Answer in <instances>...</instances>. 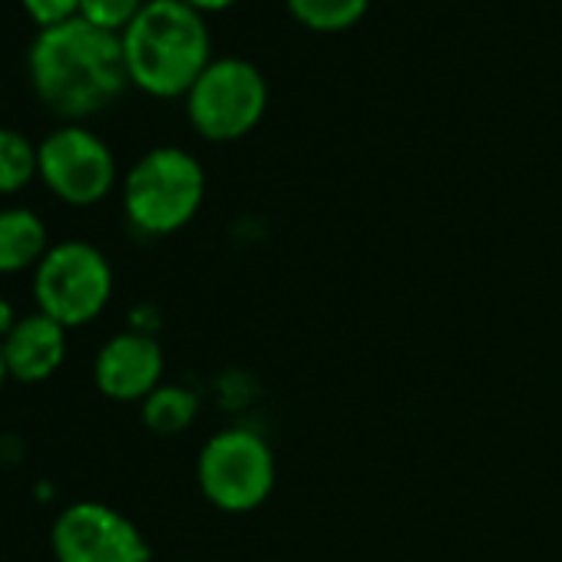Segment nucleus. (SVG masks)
I'll list each match as a JSON object with an SVG mask.
<instances>
[{
    "instance_id": "nucleus-1",
    "label": "nucleus",
    "mask_w": 562,
    "mask_h": 562,
    "mask_svg": "<svg viewBox=\"0 0 562 562\" xmlns=\"http://www.w3.org/2000/svg\"><path fill=\"white\" fill-rule=\"evenodd\" d=\"M27 67L41 103L67 120L106 110L130 83L123 37L106 34L83 18L41 31Z\"/></svg>"
},
{
    "instance_id": "nucleus-2",
    "label": "nucleus",
    "mask_w": 562,
    "mask_h": 562,
    "mask_svg": "<svg viewBox=\"0 0 562 562\" xmlns=\"http://www.w3.org/2000/svg\"><path fill=\"white\" fill-rule=\"evenodd\" d=\"M130 80L159 100L186 97L212 64L205 18L182 0H149L123 31Z\"/></svg>"
},
{
    "instance_id": "nucleus-3",
    "label": "nucleus",
    "mask_w": 562,
    "mask_h": 562,
    "mask_svg": "<svg viewBox=\"0 0 562 562\" xmlns=\"http://www.w3.org/2000/svg\"><path fill=\"white\" fill-rule=\"evenodd\" d=\"M205 199L199 159L179 146L149 149L123 182V209L143 235H172L186 228Z\"/></svg>"
},
{
    "instance_id": "nucleus-4",
    "label": "nucleus",
    "mask_w": 562,
    "mask_h": 562,
    "mask_svg": "<svg viewBox=\"0 0 562 562\" xmlns=\"http://www.w3.org/2000/svg\"><path fill=\"white\" fill-rule=\"evenodd\" d=\"M113 299V268L106 255L80 238L57 241L34 268L37 312L64 325L67 331L83 328L103 315Z\"/></svg>"
},
{
    "instance_id": "nucleus-5",
    "label": "nucleus",
    "mask_w": 562,
    "mask_h": 562,
    "mask_svg": "<svg viewBox=\"0 0 562 562\" xmlns=\"http://www.w3.org/2000/svg\"><path fill=\"white\" fill-rule=\"evenodd\" d=\"M202 496L222 513H251L274 490V453L248 427H228L205 440L195 463Z\"/></svg>"
},
{
    "instance_id": "nucleus-6",
    "label": "nucleus",
    "mask_w": 562,
    "mask_h": 562,
    "mask_svg": "<svg viewBox=\"0 0 562 562\" xmlns=\"http://www.w3.org/2000/svg\"><path fill=\"white\" fill-rule=\"evenodd\" d=\"M268 110V83L261 70L241 57L212 60L186 93V113L199 136L235 143L248 136Z\"/></svg>"
},
{
    "instance_id": "nucleus-7",
    "label": "nucleus",
    "mask_w": 562,
    "mask_h": 562,
    "mask_svg": "<svg viewBox=\"0 0 562 562\" xmlns=\"http://www.w3.org/2000/svg\"><path fill=\"white\" fill-rule=\"evenodd\" d=\"M37 176L67 205H97L116 186L110 146L87 126H60L37 146Z\"/></svg>"
},
{
    "instance_id": "nucleus-8",
    "label": "nucleus",
    "mask_w": 562,
    "mask_h": 562,
    "mask_svg": "<svg viewBox=\"0 0 562 562\" xmlns=\"http://www.w3.org/2000/svg\"><path fill=\"white\" fill-rule=\"evenodd\" d=\"M57 562H149V542L133 519L106 503H74L50 526Z\"/></svg>"
},
{
    "instance_id": "nucleus-9",
    "label": "nucleus",
    "mask_w": 562,
    "mask_h": 562,
    "mask_svg": "<svg viewBox=\"0 0 562 562\" xmlns=\"http://www.w3.org/2000/svg\"><path fill=\"white\" fill-rule=\"evenodd\" d=\"M162 348L143 331H123L110 338L93 361V381L110 401H146L162 384Z\"/></svg>"
},
{
    "instance_id": "nucleus-10",
    "label": "nucleus",
    "mask_w": 562,
    "mask_h": 562,
    "mask_svg": "<svg viewBox=\"0 0 562 562\" xmlns=\"http://www.w3.org/2000/svg\"><path fill=\"white\" fill-rule=\"evenodd\" d=\"M67 358V328L34 312L14 322L4 335V361L8 374L21 384H41L60 371Z\"/></svg>"
},
{
    "instance_id": "nucleus-11",
    "label": "nucleus",
    "mask_w": 562,
    "mask_h": 562,
    "mask_svg": "<svg viewBox=\"0 0 562 562\" xmlns=\"http://www.w3.org/2000/svg\"><path fill=\"white\" fill-rule=\"evenodd\" d=\"M47 251V225L34 209H0V274L37 268Z\"/></svg>"
},
{
    "instance_id": "nucleus-12",
    "label": "nucleus",
    "mask_w": 562,
    "mask_h": 562,
    "mask_svg": "<svg viewBox=\"0 0 562 562\" xmlns=\"http://www.w3.org/2000/svg\"><path fill=\"white\" fill-rule=\"evenodd\" d=\"M199 417V397L179 384H159L143 401V424L159 437H176Z\"/></svg>"
},
{
    "instance_id": "nucleus-13",
    "label": "nucleus",
    "mask_w": 562,
    "mask_h": 562,
    "mask_svg": "<svg viewBox=\"0 0 562 562\" xmlns=\"http://www.w3.org/2000/svg\"><path fill=\"white\" fill-rule=\"evenodd\" d=\"M285 8L315 34H341L368 14L371 0H285Z\"/></svg>"
},
{
    "instance_id": "nucleus-14",
    "label": "nucleus",
    "mask_w": 562,
    "mask_h": 562,
    "mask_svg": "<svg viewBox=\"0 0 562 562\" xmlns=\"http://www.w3.org/2000/svg\"><path fill=\"white\" fill-rule=\"evenodd\" d=\"M37 176V146L18 133L0 126V195L21 192Z\"/></svg>"
},
{
    "instance_id": "nucleus-15",
    "label": "nucleus",
    "mask_w": 562,
    "mask_h": 562,
    "mask_svg": "<svg viewBox=\"0 0 562 562\" xmlns=\"http://www.w3.org/2000/svg\"><path fill=\"white\" fill-rule=\"evenodd\" d=\"M143 11V0H80V18L106 34H120Z\"/></svg>"
},
{
    "instance_id": "nucleus-16",
    "label": "nucleus",
    "mask_w": 562,
    "mask_h": 562,
    "mask_svg": "<svg viewBox=\"0 0 562 562\" xmlns=\"http://www.w3.org/2000/svg\"><path fill=\"white\" fill-rule=\"evenodd\" d=\"M24 11L41 24V31L80 18V0H24Z\"/></svg>"
},
{
    "instance_id": "nucleus-17",
    "label": "nucleus",
    "mask_w": 562,
    "mask_h": 562,
    "mask_svg": "<svg viewBox=\"0 0 562 562\" xmlns=\"http://www.w3.org/2000/svg\"><path fill=\"white\" fill-rule=\"evenodd\" d=\"M182 4L195 8L199 14H215V11H225V8H232L235 0H182Z\"/></svg>"
},
{
    "instance_id": "nucleus-18",
    "label": "nucleus",
    "mask_w": 562,
    "mask_h": 562,
    "mask_svg": "<svg viewBox=\"0 0 562 562\" xmlns=\"http://www.w3.org/2000/svg\"><path fill=\"white\" fill-rule=\"evenodd\" d=\"M8 378L11 374H8V361H4V335H0V387H4Z\"/></svg>"
}]
</instances>
